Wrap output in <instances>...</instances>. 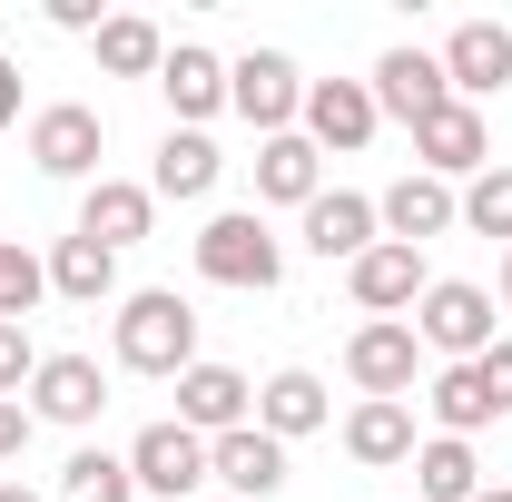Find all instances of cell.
Segmentation results:
<instances>
[{
	"mask_svg": "<svg viewBox=\"0 0 512 502\" xmlns=\"http://www.w3.org/2000/svg\"><path fill=\"white\" fill-rule=\"evenodd\" d=\"M434 60H444L453 99H463V109H483L493 89H512V30H503V20H463Z\"/></svg>",
	"mask_w": 512,
	"mask_h": 502,
	"instance_id": "8",
	"label": "cell"
},
{
	"mask_svg": "<svg viewBox=\"0 0 512 502\" xmlns=\"http://www.w3.org/2000/svg\"><path fill=\"white\" fill-rule=\"evenodd\" d=\"M256 197H276V207H316V197H325V158H316L306 128L256 138Z\"/></svg>",
	"mask_w": 512,
	"mask_h": 502,
	"instance_id": "18",
	"label": "cell"
},
{
	"mask_svg": "<svg viewBox=\"0 0 512 502\" xmlns=\"http://www.w3.org/2000/svg\"><path fill=\"white\" fill-rule=\"evenodd\" d=\"M0 502H40V493H30V483H0Z\"/></svg>",
	"mask_w": 512,
	"mask_h": 502,
	"instance_id": "36",
	"label": "cell"
},
{
	"mask_svg": "<svg viewBox=\"0 0 512 502\" xmlns=\"http://www.w3.org/2000/svg\"><path fill=\"white\" fill-rule=\"evenodd\" d=\"M325 414H335V404H325V384L306 375V365H286V375H266V384H256V434H276V443L316 434Z\"/></svg>",
	"mask_w": 512,
	"mask_h": 502,
	"instance_id": "21",
	"label": "cell"
},
{
	"mask_svg": "<svg viewBox=\"0 0 512 502\" xmlns=\"http://www.w3.org/2000/svg\"><path fill=\"white\" fill-rule=\"evenodd\" d=\"M30 375H40V355H30V325H0V394H20Z\"/></svg>",
	"mask_w": 512,
	"mask_h": 502,
	"instance_id": "31",
	"label": "cell"
},
{
	"mask_svg": "<svg viewBox=\"0 0 512 502\" xmlns=\"http://www.w3.org/2000/svg\"><path fill=\"white\" fill-rule=\"evenodd\" d=\"M463 227H473V237H503V247H512V168H483V178L463 188Z\"/></svg>",
	"mask_w": 512,
	"mask_h": 502,
	"instance_id": "30",
	"label": "cell"
},
{
	"mask_svg": "<svg viewBox=\"0 0 512 502\" xmlns=\"http://www.w3.org/2000/svg\"><path fill=\"white\" fill-rule=\"evenodd\" d=\"M227 109L256 128V138H286V128L306 119V79L286 50H247V60L227 69Z\"/></svg>",
	"mask_w": 512,
	"mask_h": 502,
	"instance_id": "4",
	"label": "cell"
},
{
	"mask_svg": "<svg viewBox=\"0 0 512 502\" xmlns=\"http://www.w3.org/2000/svg\"><path fill=\"white\" fill-rule=\"evenodd\" d=\"M414 493H424V502H473V493H483V463H473V443H453V434L414 443Z\"/></svg>",
	"mask_w": 512,
	"mask_h": 502,
	"instance_id": "25",
	"label": "cell"
},
{
	"mask_svg": "<svg viewBox=\"0 0 512 502\" xmlns=\"http://www.w3.org/2000/svg\"><path fill=\"white\" fill-rule=\"evenodd\" d=\"M128 473H138V493H168V502H188L197 483H207V443L168 414V424H148V434L128 443Z\"/></svg>",
	"mask_w": 512,
	"mask_h": 502,
	"instance_id": "11",
	"label": "cell"
},
{
	"mask_svg": "<svg viewBox=\"0 0 512 502\" xmlns=\"http://www.w3.org/2000/svg\"><path fill=\"white\" fill-rule=\"evenodd\" d=\"M424 404H434V424H444L453 443H473L483 424H493V394H483V375H473V365H444V375L424 384Z\"/></svg>",
	"mask_w": 512,
	"mask_h": 502,
	"instance_id": "26",
	"label": "cell"
},
{
	"mask_svg": "<svg viewBox=\"0 0 512 502\" xmlns=\"http://www.w3.org/2000/svg\"><path fill=\"white\" fill-rule=\"evenodd\" d=\"M414 158H424V178H483V168H493V128H483V109H463V99H453V109H434V119L414 128Z\"/></svg>",
	"mask_w": 512,
	"mask_h": 502,
	"instance_id": "10",
	"label": "cell"
},
{
	"mask_svg": "<svg viewBox=\"0 0 512 502\" xmlns=\"http://www.w3.org/2000/svg\"><path fill=\"white\" fill-rule=\"evenodd\" d=\"M99 148H109V128H99V109H79V99H60V109L30 119V168L40 178H99Z\"/></svg>",
	"mask_w": 512,
	"mask_h": 502,
	"instance_id": "7",
	"label": "cell"
},
{
	"mask_svg": "<svg viewBox=\"0 0 512 502\" xmlns=\"http://www.w3.org/2000/svg\"><path fill=\"white\" fill-rule=\"evenodd\" d=\"M109 335H119V365H128V375H188V365H197V306H188V296H168V286L128 296Z\"/></svg>",
	"mask_w": 512,
	"mask_h": 502,
	"instance_id": "1",
	"label": "cell"
},
{
	"mask_svg": "<svg viewBox=\"0 0 512 502\" xmlns=\"http://www.w3.org/2000/svg\"><path fill=\"white\" fill-rule=\"evenodd\" d=\"M207 483H227L237 502H276V493H286V443L256 434V424L217 434V443H207Z\"/></svg>",
	"mask_w": 512,
	"mask_h": 502,
	"instance_id": "13",
	"label": "cell"
},
{
	"mask_svg": "<svg viewBox=\"0 0 512 502\" xmlns=\"http://www.w3.org/2000/svg\"><path fill=\"white\" fill-rule=\"evenodd\" d=\"M30 424H40V414H30V404H20V394H0V463H10V453H20V443H30Z\"/></svg>",
	"mask_w": 512,
	"mask_h": 502,
	"instance_id": "33",
	"label": "cell"
},
{
	"mask_svg": "<svg viewBox=\"0 0 512 502\" xmlns=\"http://www.w3.org/2000/svg\"><path fill=\"white\" fill-rule=\"evenodd\" d=\"M365 89H375L384 119H404V128H424L434 109H453V79H444V60H434V50H384Z\"/></svg>",
	"mask_w": 512,
	"mask_h": 502,
	"instance_id": "9",
	"label": "cell"
},
{
	"mask_svg": "<svg viewBox=\"0 0 512 502\" xmlns=\"http://www.w3.org/2000/svg\"><path fill=\"white\" fill-rule=\"evenodd\" d=\"M503 306H512V247H503Z\"/></svg>",
	"mask_w": 512,
	"mask_h": 502,
	"instance_id": "38",
	"label": "cell"
},
{
	"mask_svg": "<svg viewBox=\"0 0 512 502\" xmlns=\"http://www.w3.org/2000/svg\"><path fill=\"white\" fill-rule=\"evenodd\" d=\"M197 276H207V286H237V296H266V286L286 276V247L266 237L256 207H227V217L197 227Z\"/></svg>",
	"mask_w": 512,
	"mask_h": 502,
	"instance_id": "2",
	"label": "cell"
},
{
	"mask_svg": "<svg viewBox=\"0 0 512 502\" xmlns=\"http://www.w3.org/2000/svg\"><path fill=\"white\" fill-rule=\"evenodd\" d=\"M473 502H512V493H503V483H483V493H473Z\"/></svg>",
	"mask_w": 512,
	"mask_h": 502,
	"instance_id": "37",
	"label": "cell"
},
{
	"mask_svg": "<svg viewBox=\"0 0 512 502\" xmlns=\"http://www.w3.org/2000/svg\"><path fill=\"white\" fill-rule=\"evenodd\" d=\"M50 296H69V306H99V296H119V256L89 247V237H60V247H50Z\"/></svg>",
	"mask_w": 512,
	"mask_h": 502,
	"instance_id": "24",
	"label": "cell"
},
{
	"mask_svg": "<svg viewBox=\"0 0 512 502\" xmlns=\"http://www.w3.org/2000/svg\"><path fill=\"white\" fill-rule=\"evenodd\" d=\"M99 404H109L99 355H40V375H30V414L40 424H99Z\"/></svg>",
	"mask_w": 512,
	"mask_h": 502,
	"instance_id": "14",
	"label": "cell"
},
{
	"mask_svg": "<svg viewBox=\"0 0 512 502\" xmlns=\"http://www.w3.org/2000/svg\"><path fill=\"white\" fill-rule=\"evenodd\" d=\"M0 128H20V60H0Z\"/></svg>",
	"mask_w": 512,
	"mask_h": 502,
	"instance_id": "35",
	"label": "cell"
},
{
	"mask_svg": "<svg viewBox=\"0 0 512 502\" xmlns=\"http://www.w3.org/2000/svg\"><path fill=\"white\" fill-rule=\"evenodd\" d=\"M345 453H355L365 473L414 463V414H404V404H355V414H345Z\"/></svg>",
	"mask_w": 512,
	"mask_h": 502,
	"instance_id": "23",
	"label": "cell"
},
{
	"mask_svg": "<svg viewBox=\"0 0 512 502\" xmlns=\"http://www.w3.org/2000/svg\"><path fill=\"white\" fill-rule=\"evenodd\" d=\"M345 375H355L365 404H404L414 375H424V335H414L404 315H365V325L345 335Z\"/></svg>",
	"mask_w": 512,
	"mask_h": 502,
	"instance_id": "3",
	"label": "cell"
},
{
	"mask_svg": "<svg viewBox=\"0 0 512 502\" xmlns=\"http://www.w3.org/2000/svg\"><path fill=\"white\" fill-rule=\"evenodd\" d=\"M375 237H384V217H375V197H355V188H325L316 207H306V247H316L325 266H355Z\"/></svg>",
	"mask_w": 512,
	"mask_h": 502,
	"instance_id": "17",
	"label": "cell"
},
{
	"mask_svg": "<svg viewBox=\"0 0 512 502\" xmlns=\"http://www.w3.org/2000/svg\"><path fill=\"white\" fill-rule=\"evenodd\" d=\"M414 335H424L434 355H453V365H473V355H493V296L463 286V276H434L424 306H414Z\"/></svg>",
	"mask_w": 512,
	"mask_h": 502,
	"instance_id": "5",
	"label": "cell"
},
{
	"mask_svg": "<svg viewBox=\"0 0 512 502\" xmlns=\"http://www.w3.org/2000/svg\"><path fill=\"white\" fill-rule=\"evenodd\" d=\"M375 89L365 79H306V138H316V158L325 148H365L375 138Z\"/></svg>",
	"mask_w": 512,
	"mask_h": 502,
	"instance_id": "16",
	"label": "cell"
},
{
	"mask_svg": "<svg viewBox=\"0 0 512 502\" xmlns=\"http://www.w3.org/2000/svg\"><path fill=\"white\" fill-rule=\"evenodd\" d=\"M40 296H50V266L20 247V237H0V325H20Z\"/></svg>",
	"mask_w": 512,
	"mask_h": 502,
	"instance_id": "29",
	"label": "cell"
},
{
	"mask_svg": "<svg viewBox=\"0 0 512 502\" xmlns=\"http://www.w3.org/2000/svg\"><path fill=\"white\" fill-rule=\"evenodd\" d=\"M60 493L69 502H138V473H128V453H69V473H60Z\"/></svg>",
	"mask_w": 512,
	"mask_h": 502,
	"instance_id": "28",
	"label": "cell"
},
{
	"mask_svg": "<svg viewBox=\"0 0 512 502\" xmlns=\"http://www.w3.org/2000/svg\"><path fill=\"white\" fill-rule=\"evenodd\" d=\"M178 424H188L197 443L237 434V424H256V384L237 375V365H207V355H197L188 375H178Z\"/></svg>",
	"mask_w": 512,
	"mask_h": 502,
	"instance_id": "6",
	"label": "cell"
},
{
	"mask_svg": "<svg viewBox=\"0 0 512 502\" xmlns=\"http://www.w3.org/2000/svg\"><path fill=\"white\" fill-rule=\"evenodd\" d=\"M158 89H168V109L197 128V119H217V109H227V60H217V50H197V40H178V50L158 60Z\"/></svg>",
	"mask_w": 512,
	"mask_h": 502,
	"instance_id": "20",
	"label": "cell"
},
{
	"mask_svg": "<svg viewBox=\"0 0 512 502\" xmlns=\"http://www.w3.org/2000/svg\"><path fill=\"white\" fill-rule=\"evenodd\" d=\"M158 60H168V40H158V30H148V20H99V69H109V79H158Z\"/></svg>",
	"mask_w": 512,
	"mask_h": 502,
	"instance_id": "27",
	"label": "cell"
},
{
	"mask_svg": "<svg viewBox=\"0 0 512 502\" xmlns=\"http://www.w3.org/2000/svg\"><path fill=\"white\" fill-rule=\"evenodd\" d=\"M217 168H227V158H217L207 128H168V138H158V168H148V197H207Z\"/></svg>",
	"mask_w": 512,
	"mask_h": 502,
	"instance_id": "22",
	"label": "cell"
},
{
	"mask_svg": "<svg viewBox=\"0 0 512 502\" xmlns=\"http://www.w3.org/2000/svg\"><path fill=\"white\" fill-rule=\"evenodd\" d=\"M148 217H158V197L148 188H128V178H89V197H79V237H89V247H138V237H148Z\"/></svg>",
	"mask_w": 512,
	"mask_h": 502,
	"instance_id": "19",
	"label": "cell"
},
{
	"mask_svg": "<svg viewBox=\"0 0 512 502\" xmlns=\"http://www.w3.org/2000/svg\"><path fill=\"white\" fill-rule=\"evenodd\" d=\"M375 217H384V237H394V247H434L453 217H463V197H453L444 178H424V168H414V178H394V188L375 197Z\"/></svg>",
	"mask_w": 512,
	"mask_h": 502,
	"instance_id": "15",
	"label": "cell"
},
{
	"mask_svg": "<svg viewBox=\"0 0 512 502\" xmlns=\"http://www.w3.org/2000/svg\"><path fill=\"white\" fill-rule=\"evenodd\" d=\"M473 375H483V394H493V414H512V345L493 335V355H473Z\"/></svg>",
	"mask_w": 512,
	"mask_h": 502,
	"instance_id": "32",
	"label": "cell"
},
{
	"mask_svg": "<svg viewBox=\"0 0 512 502\" xmlns=\"http://www.w3.org/2000/svg\"><path fill=\"white\" fill-rule=\"evenodd\" d=\"M50 30H89V40H99V10H89V0H50Z\"/></svg>",
	"mask_w": 512,
	"mask_h": 502,
	"instance_id": "34",
	"label": "cell"
},
{
	"mask_svg": "<svg viewBox=\"0 0 512 502\" xmlns=\"http://www.w3.org/2000/svg\"><path fill=\"white\" fill-rule=\"evenodd\" d=\"M345 286H355V306L365 315H404V306H424V247H394V237H375V247L345 266Z\"/></svg>",
	"mask_w": 512,
	"mask_h": 502,
	"instance_id": "12",
	"label": "cell"
}]
</instances>
